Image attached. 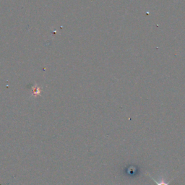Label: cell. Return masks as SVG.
Returning <instances> with one entry per match:
<instances>
[{
	"label": "cell",
	"instance_id": "cell-1",
	"mask_svg": "<svg viewBox=\"0 0 185 185\" xmlns=\"http://www.w3.org/2000/svg\"><path fill=\"white\" fill-rule=\"evenodd\" d=\"M148 175H149V176H150V177L152 179H153V181H154V182L155 183V184H156V185H169V183L171 181H171H165L163 179H161L160 181H156V180H155L154 178L153 177V176H150V175L149 174V173H148Z\"/></svg>",
	"mask_w": 185,
	"mask_h": 185
}]
</instances>
